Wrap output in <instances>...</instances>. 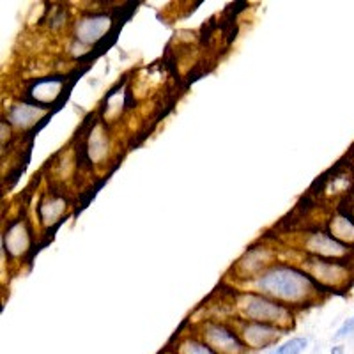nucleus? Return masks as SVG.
Masks as SVG:
<instances>
[{
    "instance_id": "obj_13",
    "label": "nucleus",
    "mask_w": 354,
    "mask_h": 354,
    "mask_svg": "<svg viewBox=\"0 0 354 354\" xmlns=\"http://www.w3.org/2000/svg\"><path fill=\"white\" fill-rule=\"evenodd\" d=\"M308 347V340L303 337H294L287 342H283L282 346H277L270 351L268 354H301L303 351Z\"/></svg>"
},
{
    "instance_id": "obj_2",
    "label": "nucleus",
    "mask_w": 354,
    "mask_h": 354,
    "mask_svg": "<svg viewBox=\"0 0 354 354\" xmlns=\"http://www.w3.org/2000/svg\"><path fill=\"white\" fill-rule=\"evenodd\" d=\"M239 308L250 321L277 326L283 331L292 324V315L286 306L278 305L264 296H257V294H245L239 301Z\"/></svg>"
},
{
    "instance_id": "obj_18",
    "label": "nucleus",
    "mask_w": 354,
    "mask_h": 354,
    "mask_svg": "<svg viewBox=\"0 0 354 354\" xmlns=\"http://www.w3.org/2000/svg\"><path fill=\"white\" fill-rule=\"evenodd\" d=\"M351 214H353V220H354V205H353V209H351Z\"/></svg>"
},
{
    "instance_id": "obj_10",
    "label": "nucleus",
    "mask_w": 354,
    "mask_h": 354,
    "mask_svg": "<svg viewBox=\"0 0 354 354\" xmlns=\"http://www.w3.org/2000/svg\"><path fill=\"white\" fill-rule=\"evenodd\" d=\"M44 113L43 109H36L30 105H18L11 110V121L20 128H27V126L34 124Z\"/></svg>"
},
{
    "instance_id": "obj_12",
    "label": "nucleus",
    "mask_w": 354,
    "mask_h": 354,
    "mask_svg": "<svg viewBox=\"0 0 354 354\" xmlns=\"http://www.w3.org/2000/svg\"><path fill=\"white\" fill-rule=\"evenodd\" d=\"M106 153V140L105 135L101 131V128H96L91 133V138H88V154L93 160H101Z\"/></svg>"
},
{
    "instance_id": "obj_5",
    "label": "nucleus",
    "mask_w": 354,
    "mask_h": 354,
    "mask_svg": "<svg viewBox=\"0 0 354 354\" xmlns=\"http://www.w3.org/2000/svg\"><path fill=\"white\" fill-rule=\"evenodd\" d=\"M283 335V330L270 324H262V322H248L241 330L243 344L252 349H266V347L273 346L280 340Z\"/></svg>"
},
{
    "instance_id": "obj_9",
    "label": "nucleus",
    "mask_w": 354,
    "mask_h": 354,
    "mask_svg": "<svg viewBox=\"0 0 354 354\" xmlns=\"http://www.w3.org/2000/svg\"><path fill=\"white\" fill-rule=\"evenodd\" d=\"M6 246H8L9 252L15 255H20L21 252H25V250H27L28 234L21 223L12 225L11 229H9V232L6 234Z\"/></svg>"
},
{
    "instance_id": "obj_3",
    "label": "nucleus",
    "mask_w": 354,
    "mask_h": 354,
    "mask_svg": "<svg viewBox=\"0 0 354 354\" xmlns=\"http://www.w3.org/2000/svg\"><path fill=\"white\" fill-rule=\"evenodd\" d=\"M204 342L218 354H245L246 346L241 338L223 324L209 322L204 328Z\"/></svg>"
},
{
    "instance_id": "obj_15",
    "label": "nucleus",
    "mask_w": 354,
    "mask_h": 354,
    "mask_svg": "<svg viewBox=\"0 0 354 354\" xmlns=\"http://www.w3.org/2000/svg\"><path fill=\"white\" fill-rule=\"evenodd\" d=\"M64 211V202L62 201H52L50 204H44L43 207H41V216H43V220L46 221V223H52V221H55V218L61 216V213Z\"/></svg>"
},
{
    "instance_id": "obj_14",
    "label": "nucleus",
    "mask_w": 354,
    "mask_h": 354,
    "mask_svg": "<svg viewBox=\"0 0 354 354\" xmlns=\"http://www.w3.org/2000/svg\"><path fill=\"white\" fill-rule=\"evenodd\" d=\"M179 354H218L211 349L205 342L195 340V338H186L179 346Z\"/></svg>"
},
{
    "instance_id": "obj_11",
    "label": "nucleus",
    "mask_w": 354,
    "mask_h": 354,
    "mask_svg": "<svg viewBox=\"0 0 354 354\" xmlns=\"http://www.w3.org/2000/svg\"><path fill=\"white\" fill-rule=\"evenodd\" d=\"M61 93V82L59 80H44L37 82L32 87V96L41 103H52Z\"/></svg>"
},
{
    "instance_id": "obj_4",
    "label": "nucleus",
    "mask_w": 354,
    "mask_h": 354,
    "mask_svg": "<svg viewBox=\"0 0 354 354\" xmlns=\"http://www.w3.org/2000/svg\"><path fill=\"white\" fill-rule=\"evenodd\" d=\"M308 268L314 278H317L319 282L330 287L344 286L351 277L349 268L340 261H333V259H310Z\"/></svg>"
},
{
    "instance_id": "obj_6",
    "label": "nucleus",
    "mask_w": 354,
    "mask_h": 354,
    "mask_svg": "<svg viewBox=\"0 0 354 354\" xmlns=\"http://www.w3.org/2000/svg\"><path fill=\"white\" fill-rule=\"evenodd\" d=\"M308 248L315 254V257L321 259H344L349 255L351 248L349 246L342 245L340 241H337L335 238H331L330 234H314L308 241Z\"/></svg>"
},
{
    "instance_id": "obj_17",
    "label": "nucleus",
    "mask_w": 354,
    "mask_h": 354,
    "mask_svg": "<svg viewBox=\"0 0 354 354\" xmlns=\"http://www.w3.org/2000/svg\"><path fill=\"white\" fill-rule=\"evenodd\" d=\"M331 354H344V347L342 346H335L331 349Z\"/></svg>"
},
{
    "instance_id": "obj_8",
    "label": "nucleus",
    "mask_w": 354,
    "mask_h": 354,
    "mask_svg": "<svg viewBox=\"0 0 354 354\" xmlns=\"http://www.w3.org/2000/svg\"><path fill=\"white\" fill-rule=\"evenodd\" d=\"M331 238H335L337 241H340L346 246L354 245V220L349 216H340L333 218V221L330 223Z\"/></svg>"
},
{
    "instance_id": "obj_16",
    "label": "nucleus",
    "mask_w": 354,
    "mask_h": 354,
    "mask_svg": "<svg viewBox=\"0 0 354 354\" xmlns=\"http://www.w3.org/2000/svg\"><path fill=\"white\" fill-rule=\"evenodd\" d=\"M349 337H354V315L351 319H347L342 326L338 328L333 340H344V338H349Z\"/></svg>"
},
{
    "instance_id": "obj_1",
    "label": "nucleus",
    "mask_w": 354,
    "mask_h": 354,
    "mask_svg": "<svg viewBox=\"0 0 354 354\" xmlns=\"http://www.w3.org/2000/svg\"><path fill=\"white\" fill-rule=\"evenodd\" d=\"M257 287L273 298L292 303L305 301L319 289V286L312 282V278L294 268H287V266H277L266 274H262L259 278Z\"/></svg>"
},
{
    "instance_id": "obj_7",
    "label": "nucleus",
    "mask_w": 354,
    "mask_h": 354,
    "mask_svg": "<svg viewBox=\"0 0 354 354\" xmlns=\"http://www.w3.org/2000/svg\"><path fill=\"white\" fill-rule=\"evenodd\" d=\"M112 20L109 17H103V15H96V17H87L84 20L78 21L77 25V37L82 43H96L101 37L109 32Z\"/></svg>"
}]
</instances>
